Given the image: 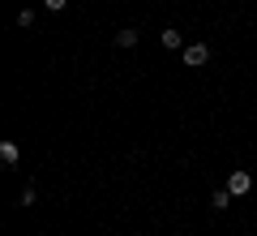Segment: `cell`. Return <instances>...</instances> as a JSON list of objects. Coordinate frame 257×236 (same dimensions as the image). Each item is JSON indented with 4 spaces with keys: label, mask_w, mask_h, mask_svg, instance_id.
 I'll list each match as a JSON object with an SVG mask.
<instances>
[{
    "label": "cell",
    "mask_w": 257,
    "mask_h": 236,
    "mask_svg": "<svg viewBox=\"0 0 257 236\" xmlns=\"http://www.w3.org/2000/svg\"><path fill=\"white\" fill-rule=\"evenodd\" d=\"M210 206H214V210H227V206H231V193H227V189H219V193L210 198Z\"/></svg>",
    "instance_id": "8992f818"
},
{
    "label": "cell",
    "mask_w": 257,
    "mask_h": 236,
    "mask_svg": "<svg viewBox=\"0 0 257 236\" xmlns=\"http://www.w3.org/2000/svg\"><path fill=\"white\" fill-rule=\"evenodd\" d=\"M163 47H172V52H184V39H180V30H163Z\"/></svg>",
    "instance_id": "5b68a950"
},
{
    "label": "cell",
    "mask_w": 257,
    "mask_h": 236,
    "mask_svg": "<svg viewBox=\"0 0 257 236\" xmlns=\"http://www.w3.org/2000/svg\"><path fill=\"white\" fill-rule=\"evenodd\" d=\"M180 60L189 64V69H202V64L210 60V47H206V43H184V52H180Z\"/></svg>",
    "instance_id": "6da1fadb"
},
{
    "label": "cell",
    "mask_w": 257,
    "mask_h": 236,
    "mask_svg": "<svg viewBox=\"0 0 257 236\" xmlns=\"http://www.w3.org/2000/svg\"><path fill=\"white\" fill-rule=\"evenodd\" d=\"M227 193H231V198L253 193V176H248V172H231V176H227Z\"/></svg>",
    "instance_id": "7a4b0ae2"
},
{
    "label": "cell",
    "mask_w": 257,
    "mask_h": 236,
    "mask_svg": "<svg viewBox=\"0 0 257 236\" xmlns=\"http://www.w3.org/2000/svg\"><path fill=\"white\" fill-rule=\"evenodd\" d=\"M18 159H22V150H18V142H0V164H18Z\"/></svg>",
    "instance_id": "3957f363"
},
{
    "label": "cell",
    "mask_w": 257,
    "mask_h": 236,
    "mask_svg": "<svg viewBox=\"0 0 257 236\" xmlns=\"http://www.w3.org/2000/svg\"><path fill=\"white\" fill-rule=\"evenodd\" d=\"M64 5H69V0H43V9H52V13H60Z\"/></svg>",
    "instance_id": "9c48e42d"
},
{
    "label": "cell",
    "mask_w": 257,
    "mask_h": 236,
    "mask_svg": "<svg viewBox=\"0 0 257 236\" xmlns=\"http://www.w3.org/2000/svg\"><path fill=\"white\" fill-rule=\"evenodd\" d=\"M138 30H133V26H124V30H120V35H116V47H138Z\"/></svg>",
    "instance_id": "277c9868"
},
{
    "label": "cell",
    "mask_w": 257,
    "mask_h": 236,
    "mask_svg": "<svg viewBox=\"0 0 257 236\" xmlns=\"http://www.w3.org/2000/svg\"><path fill=\"white\" fill-rule=\"evenodd\" d=\"M35 198H39V193H35V185H26V189H22V198H18V202H22V206H35Z\"/></svg>",
    "instance_id": "ba28073f"
},
{
    "label": "cell",
    "mask_w": 257,
    "mask_h": 236,
    "mask_svg": "<svg viewBox=\"0 0 257 236\" xmlns=\"http://www.w3.org/2000/svg\"><path fill=\"white\" fill-rule=\"evenodd\" d=\"M18 26H22V30L35 26V9H22V13H18Z\"/></svg>",
    "instance_id": "52a82bcc"
}]
</instances>
